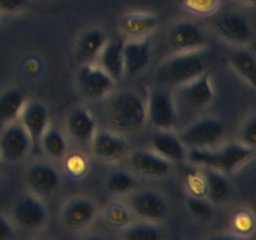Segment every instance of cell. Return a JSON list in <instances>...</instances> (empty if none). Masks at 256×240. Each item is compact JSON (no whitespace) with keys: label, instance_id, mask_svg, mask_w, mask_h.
Masks as SVG:
<instances>
[{"label":"cell","instance_id":"39","mask_svg":"<svg viewBox=\"0 0 256 240\" xmlns=\"http://www.w3.org/2000/svg\"><path fill=\"white\" fill-rule=\"evenodd\" d=\"M39 72H40V65L38 60H29V62H25V74H26L30 78L36 76Z\"/></svg>","mask_w":256,"mask_h":240},{"label":"cell","instance_id":"13","mask_svg":"<svg viewBox=\"0 0 256 240\" xmlns=\"http://www.w3.org/2000/svg\"><path fill=\"white\" fill-rule=\"evenodd\" d=\"M169 40L176 52L202 49L205 45L204 34L199 25L188 20H182L172 28Z\"/></svg>","mask_w":256,"mask_h":240},{"label":"cell","instance_id":"23","mask_svg":"<svg viewBox=\"0 0 256 240\" xmlns=\"http://www.w3.org/2000/svg\"><path fill=\"white\" fill-rule=\"evenodd\" d=\"M25 92L22 89H9L0 95V126L16 120L25 105Z\"/></svg>","mask_w":256,"mask_h":240},{"label":"cell","instance_id":"40","mask_svg":"<svg viewBox=\"0 0 256 240\" xmlns=\"http://www.w3.org/2000/svg\"><path fill=\"white\" fill-rule=\"evenodd\" d=\"M236 2H242V4H246V5H254L256 0H236Z\"/></svg>","mask_w":256,"mask_h":240},{"label":"cell","instance_id":"11","mask_svg":"<svg viewBox=\"0 0 256 240\" xmlns=\"http://www.w3.org/2000/svg\"><path fill=\"white\" fill-rule=\"evenodd\" d=\"M20 115H22L20 122L29 134L32 148H36L42 142L45 130L48 129L49 114L46 108L39 102H32L28 104L25 102Z\"/></svg>","mask_w":256,"mask_h":240},{"label":"cell","instance_id":"12","mask_svg":"<svg viewBox=\"0 0 256 240\" xmlns=\"http://www.w3.org/2000/svg\"><path fill=\"white\" fill-rule=\"evenodd\" d=\"M124 72L129 76H138L150 64V42L142 38H136L124 42Z\"/></svg>","mask_w":256,"mask_h":240},{"label":"cell","instance_id":"14","mask_svg":"<svg viewBox=\"0 0 256 240\" xmlns=\"http://www.w3.org/2000/svg\"><path fill=\"white\" fill-rule=\"evenodd\" d=\"M60 182L59 172L49 164H35L28 172L30 189L40 196H49L58 190Z\"/></svg>","mask_w":256,"mask_h":240},{"label":"cell","instance_id":"10","mask_svg":"<svg viewBox=\"0 0 256 240\" xmlns=\"http://www.w3.org/2000/svg\"><path fill=\"white\" fill-rule=\"evenodd\" d=\"M14 219L26 230L40 229L48 219L44 204L34 195H24L14 206Z\"/></svg>","mask_w":256,"mask_h":240},{"label":"cell","instance_id":"34","mask_svg":"<svg viewBox=\"0 0 256 240\" xmlns=\"http://www.w3.org/2000/svg\"><path fill=\"white\" fill-rule=\"evenodd\" d=\"M188 209L195 216L208 218L212 215V206H210L209 202H206L202 196L189 195V198H188Z\"/></svg>","mask_w":256,"mask_h":240},{"label":"cell","instance_id":"36","mask_svg":"<svg viewBox=\"0 0 256 240\" xmlns=\"http://www.w3.org/2000/svg\"><path fill=\"white\" fill-rule=\"evenodd\" d=\"M232 226H234L235 232H252V228H254V216L248 210H242V212L235 214L234 219H232Z\"/></svg>","mask_w":256,"mask_h":240},{"label":"cell","instance_id":"5","mask_svg":"<svg viewBox=\"0 0 256 240\" xmlns=\"http://www.w3.org/2000/svg\"><path fill=\"white\" fill-rule=\"evenodd\" d=\"M32 148L29 134L16 120L8 122L0 132V158L6 162H16L24 159Z\"/></svg>","mask_w":256,"mask_h":240},{"label":"cell","instance_id":"8","mask_svg":"<svg viewBox=\"0 0 256 240\" xmlns=\"http://www.w3.org/2000/svg\"><path fill=\"white\" fill-rule=\"evenodd\" d=\"M132 209L145 222H162L168 215V205L164 198L152 190L136 192L130 198Z\"/></svg>","mask_w":256,"mask_h":240},{"label":"cell","instance_id":"19","mask_svg":"<svg viewBox=\"0 0 256 240\" xmlns=\"http://www.w3.org/2000/svg\"><path fill=\"white\" fill-rule=\"evenodd\" d=\"M152 149L169 162H182L186 158V149L179 138L168 130L158 132L152 136Z\"/></svg>","mask_w":256,"mask_h":240},{"label":"cell","instance_id":"2","mask_svg":"<svg viewBox=\"0 0 256 240\" xmlns=\"http://www.w3.org/2000/svg\"><path fill=\"white\" fill-rule=\"evenodd\" d=\"M204 72V49L178 52L160 64L156 72V79L162 85L182 86Z\"/></svg>","mask_w":256,"mask_h":240},{"label":"cell","instance_id":"24","mask_svg":"<svg viewBox=\"0 0 256 240\" xmlns=\"http://www.w3.org/2000/svg\"><path fill=\"white\" fill-rule=\"evenodd\" d=\"M68 129L75 139L80 142L89 140L95 132V120L86 109L78 108L70 114Z\"/></svg>","mask_w":256,"mask_h":240},{"label":"cell","instance_id":"35","mask_svg":"<svg viewBox=\"0 0 256 240\" xmlns=\"http://www.w3.org/2000/svg\"><path fill=\"white\" fill-rule=\"evenodd\" d=\"M240 139L242 144L246 146L254 148L256 146V116H250L246 122H244L240 132Z\"/></svg>","mask_w":256,"mask_h":240},{"label":"cell","instance_id":"41","mask_svg":"<svg viewBox=\"0 0 256 240\" xmlns=\"http://www.w3.org/2000/svg\"><path fill=\"white\" fill-rule=\"evenodd\" d=\"M0 166H2V158H0Z\"/></svg>","mask_w":256,"mask_h":240},{"label":"cell","instance_id":"17","mask_svg":"<svg viewBox=\"0 0 256 240\" xmlns=\"http://www.w3.org/2000/svg\"><path fill=\"white\" fill-rule=\"evenodd\" d=\"M94 202L88 198H74L65 204L62 209V220L72 229L86 226L95 216Z\"/></svg>","mask_w":256,"mask_h":240},{"label":"cell","instance_id":"7","mask_svg":"<svg viewBox=\"0 0 256 240\" xmlns=\"http://www.w3.org/2000/svg\"><path fill=\"white\" fill-rule=\"evenodd\" d=\"M146 114L152 125L162 130L170 129L176 120V110L172 94L162 89L152 90L148 98Z\"/></svg>","mask_w":256,"mask_h":240},{"label":"cell","instance_id":"16","mask_svg":"<svg viewBox=\"0 0 256 240\" xmlns=\"http://www.w3.org/2000/svg\"><path fill=\"white\" fill-rule=\"evenodd\" d=\"M179 88L180 96L192 106H205L214 98V92H212V82H210V72H206V70L194 80Z\"/></svg>","mask_w":256,"mask_h":240},{"label":"cell","instance_id":"9","mask_svg":"<svg viewBox=\"0 0 256 240\" xmlns=\"http://www.w3.org/2000/svg\"><path fill=\"white\" fill-rule=\"evenodd\" d=\"M78 82L85 96L98 99L112 90L114 80L102 66L86 64L78 72Z\"/></svg>","mask_w":256,"mask_h":240},{"label":"cell","instance_id":"4","mask_svg":"<svg viewBox=\"0 0 256 240\" xmlns=\"http://www.w3.org/2000/svg\"><path fill=\"white\" fill-rule=\"evenodd\" d=\"M225 124L222 119L214 116H204L188 125L178 138L189 149H206L216 144L222 138Z\"/></svg>","mask_w":256,"mask_h":240},{"label":"cell","instance_id":"30","mask_svg":"<svg viewBox=\"0 0 256 240\" xmlns=\"http://www.w3.org/2000/svg\"><path fill=\"white\" fill-rule=\"evenodd\" d=\"M105 222L114 228H125L130 222V212L122 204L115 202L109 205L104 212Z\"/></svg>","mask_w":256,"mask_h":240},{"label":"cell","instance_id":"6","mask_svg":"<svg viewBox=\"0 0 256 240\" xmlns=\"http://www.w3.org/2000/svg\"><path fill=\"white\" fill-rule=\"evenodd\" d=\"M215 29L228 42L238 45L248 44L252 38V25L248 18L234 10L218 15L215 19Z\"/></svg>","mask_w":256,"mask_h":240},{"label":"cell","instance_id":"21","mask_svg":"<svg viewBox=\"0 0 256 240\" xmlns=\"http://www.w3.org/2000/svg\"><path fill=\"white\" fill-rule=\"evenodd\" d=\"M158 25V16L146 12H128L120 19V28L132 39L144 38Z\"/></svg>","mask_w":256,"mask_h":240},{"label":"cell","instance_id":"38","mask_svg":"<svg viewBox=\"0 0 256 240\" xmlns=\"http://www.w3.org/2000/svg\"><path fill=\"white\" fill-rule=\"evenodd\" d=\"M12 234V225L9 224L5 218H2L0 215V239H6V238H10Z\"/></svg>","mask_w":256,"mask_h":240},{"label":"cell","instance_id":"15","mask_svg":"<svg viewBox=\"0 0 256 240\" xmlns=\"http://www.w3.org/2000/svg\"><path fill=\"white\" fill-rule=\"evenodd\" d=\"M130 164L139 174L145 176H165L172 172V162L155 152L138 150L130 155Z\"/></svg>","mask_w":256,"mask_h":240},{"label":"cell","instance_id":"22","mask_svg":"<svg viewBox=\"0 0 256 240\" xmlns=\"http://www.w3.org/2000/svg\"><path fill=\"white\" fill-rule=\"evenodd\" d=\"M202 174H204L205 180L204 198L215 204H222L226 202L230 195V185L225 178V174L218 170L208 169V168H205Z\"/></svg>","mask_w":256,"mask_h":240},{"label":"cell","instance_id":"1","mask_svg":"<svg viewBox=\"0 0 256 240\" xmlns=\"http://www.w3.org/2000/svg\"><path fill=\"white\" fill-rule=\"evenodd\" d=\"M254 148L242 144H229L219 150L190 149L186 152L190 162L198 166L214 169L225 175L232 174L242 164L254 158Z\"/></svg>","mask_w":256,"mask_h":240},{"label":"cell","instance_id":"37","mask_svg":"<svg viewBox=\"0 0 256 240\" xmlns=\"http://www.w3.org/2000/svg\"><path fill=\"white\" fill-rule=\"evenodd\" d=\"M30 0H0V12H15L24 9Z\"/></svg>","mask_w":256,"mask_h":240},{"label":"cell","instance_id":"31","mask_svg":"<svg viewBox=\"0 0 256 240\" xmlns=\"http://www.w3.org/2000/svg\"><path fill=\"white\" fill-rule=\"evenodd\" d=\"M182 6L198 15H212L219 8V0H180Z\"/></svg>","mask_w":256,"mask_h":240},{"label":"cell","instance_id":"18","mask_svg":"<svg viewBox=\"0 0 256 240\" xmlns=\"http://www.w3.org/2000/svg\"><path fill=\"white\" fill-rule=\"evenodd\" d=\"M128 145L122 136L112 132H99L94 135L92 150L99 159L104 162H115L124 156Z\"/></svg>","mask_w":256,"mask_h":240},{"label":"cell","instance_id":"20","mask_svg":"<svg viewBox=\"0 0 256 240\" xmlns=\"http://www.w3.org/2000/svg\"><path fill=\"white\" fill-rule=\"evenodd\" d=\"M124 42L122 40H112L105 42L102 49V68L112 80H119L124 74Z\"/></svg>","mask_w":256,"mask_h":240},{"label":"cell","instance_id":"27","mask_svg":"<svg viewBox=\"0 0 256 240\" xmlns=\"http://www.w3.org/2000/svg\"><path fill=\"white\" fill-rule=\"evenodd\" d=\"M136 186V180L129 172L118 170L109 175L106 180V189L116 195H124L130 192Z\"/></svg>","mask_w":256,"mask_h":240},{"label":"cell","instance_id":"26","mask_svg":"<svg viewBox=\"0 0 256 240\" xmlns=\"http://www.w3.org/2000/svg\"><path fill=\"white\" fill-rule=\"evenodd\" d=\"M232 68L252 85L255 88L256 85V62L255 58L248 50H239L234 52L230 58Z\"/></svg>","mask_w":256,"mask_h":240},{"label":"cell","instance_id":"3","mask_svg":"<svg viewBox=\"0 0 256 240\" xmlns=\"http://www.w3.org/2000/svg\"><path fill=\"white\" fill-rule=\"evenodd\" d=\"M146 104L135 92L118 95L110 106V122L122 132H139L146 122Z\"/></svg>","mask_w":256,"mask_h":240},{"label":"cell","instance_id":"25","mask_svg":"<svg viewBox=\"0 0 256 240\" xmlns=\"http://www.w3.org/2000/svg\"><path fill=\"white\" fill-rule=\"evenodd\" d=\"M106 42L105 34L99 29H90L82 35L78 44V52L82 59L88 60L96 56Z\"/></svg>","mask_w":256,"mask_h":240},{"label":"cell","instance_id":"28","mask_svg":"<svg viewBox=\"0 0 256 240\" xmlns=\"http://www.w3.org/2000/svg\"><path fill=\"white\" fill-rule=\"evenodd\" d=\"M122 236L128 240H158L162 238L159 228L155 226L152 222H139L125 226Z\"/></svg>","mask_w":256,"mask_h":240},{"label":"cell","instance_id":"29","mask_svg":"<svg viewBox=\"0 0 256 240\" xmlns=\"http://www.w3.org/2000/svg\"><path fill=\"white\" fill-rule=\"evenodd\" d=\"M40 142H42L48 154L54 158H60L66 152V142H65L64 136L56 129L50 128V129L45 130Z\"/></svg>","mask_w":256,"mask_h":240},{"label":"cell","instance_id":"32","mask_svg":"<svg viewBox=\"0 0 256 240\" xmlns=\"http://www.w3.org/2000/svg\"><path fill=\"white\" fill-rule=\"evenodd\" d=\"M185 185L189 190L190 195L194 196H202L205 194V180L202 172H198L196 169H190L185 172Z\"/></svg>","mask_w":256,"mask_h":240},{"label":"cell","instance_id":"33","mask_svg":"<svg viewBox=\"0 0 256 240\" xmlns=\"http://www.w3.org/2000/svg\"><path fill=\"white\" fill-rule=\"evenodd\" d=\"M64 168L70 176L82 178L88 172V160L79 152H74L66 158Z\"/></svg>","mask_w":256,"mask_h":240}]
</instances>
